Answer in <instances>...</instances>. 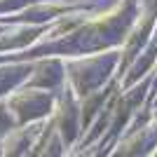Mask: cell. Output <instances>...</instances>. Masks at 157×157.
Returning <instances> with one entry per match:
<instances>
[{
    "label": "cell",
    "instance_id": "3",
    "mask_svg": "<svg viewBox=\"0 0 157 157\" xmlns=\"http://www.w3.org/2000/svg\"><path fill=\"white\" fill-rule=\"evenodd\" d=\"M26 85L40 87V89H56L66 85V63L59 59H42L33 63V71L28 75Z\"/></svg>",
    "mask_w": 157,
    "mask_h": 157
},
{
    "label": "cell",
    "instance_id": "2",
    "mask_svg": "<svg viewBox=\"0 0 157 157\" xmlns=\"http://www.w3.org/2000/svg\"><path fill=\"white\" fill-rule=\"evenodd\" d=\"M7 110L12 113L17 124H28L35 120H45L54 110V94L52 89H40V87H21L12 89L5 101Z\"/></svg>",
    "mask_w": 157,
    "mask_h": 157
},
{
    "label": "cell",
    "instance_id": "1",
    "mask_svg": "<svg viewBox=\"0 0 157 157\" xmlns=\"http://www.w3.org/2000/svg\"><path fill=\"white\" fill-rule=\"evenodd\" d=\"M117 56L115 52L110 54H87L85 59L68 61L66 63V82L71 85V89L78 94L80 98L87 94L96 92L103 87V82L110 75V68L115 66Z\"/></svg>",
    "mask_w": 157,
    "mask_h": 157
},
{
    "label": "cell",
    "instance_id": "4",
    "mask_svg": "<svg viewBox=\"0 0 157 157\" xmlns=\"http://www.w3.org/2000/svg\"><path fill=\"white\" fill-rule=\"evenodd\" d=\"M31 71H33L31 63H17V61H12V66H10V61H2V66H0V98L5 96L7 92L17 89L24 80H28Z\"/></svg>",
    "mask_w": 157,
    "mask_h": 157
}]
</instances>
